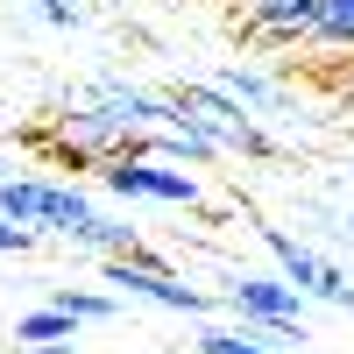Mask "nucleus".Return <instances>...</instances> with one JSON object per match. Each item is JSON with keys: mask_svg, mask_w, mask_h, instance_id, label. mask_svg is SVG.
Returning <instances> with one entry per match:
<instances>
[{"mask_svg": "<svg viewBox=\"0 0 354 354\" xmlns=\"http://www.w3.org/2000/svg\"><path fill=\"white\" fill-rule=\"evenodd\" d=\"M36 248V227H21V220H0V255H28Z\"/></svg>", "mask_w": 354, "mask_h": 354, "instance_id": "nucleus-13", "label": "nucleus"}, {"mask_svg": "<svg viewBox=\"0 0 354 354\" xmlns=\"http://www.w3.org/2000/svg\"><path fill=\"white\" fill-rule=\"evenodd\" d=\"M333 305H340V312H354V277H347V290H340V298H333Z\"/></svg>", "mask_w": 354, "mask_h": 354, "instance_id": "nucleus-15", "label": "nucleus"}, {"mask_svg": "<svg viewBox=\"0 0 354 354\" xmlns=\"http://www.w3.org/2000/svg\"><path fill=\"white\" fill-rule=\"evenodd\" d=\"M220 93L227 100H241L248 113H255V121H262V113H290V93H283V78H270V71H248V64H227L220 78Z\"/></svg>", "mask_w": 354, "mask_h": 354, "instance_id": "nucleus-8", "label": "nucleus"}, {"mask_svg": "<svg viewBox=\"0 0 354 354\" xmlns=\"http://www.w3.org/2000/svg\"><path fill=\"white\" fill-rule=\"evenodd\" d=\"M0 354H15V347H0Z\"/></svg>", "mask_w": 354, "mask_h": 354, "instance_id": "nucleus-17", "label": "nucleus"}, {"mask_svg": "<svg viewBox=\"0 0 354 354\" xmlns=\"http://www.w3.org/2000/svg\"><path fill=\"white\" fill-rule=\"evenodd\" d=\"M50 305H57V312H71L78 326H100V319H113V312H121V305L106 298V290H71V283H64V290H50Z\"/></svg>", "mask_w": 354, "mask_h": 354, "instance_id": "nucleus-11", "label": "nucleus"}, {"mask_svg": "<svg viewBox=\"0 0 354 354\" xmlns=\"http://www.w3.org/2000/svg\"><path fill=\"white\" fill-rule=\"evenodd\" d=\"M234 28H241L255 50H312L319 0H241V8H234Z\"/></svg>", "mask_w": 354, "mask_h": 354, "instance_id": "nucleus-5", "label": "nucleus"}, {"mask_svg": "<svg viewBox=\"0 0 354 354\" xmlns=\"http://www.w3.org/2000/svg\"><path fill=\"white\" fill-rule=\"evenodd\" d=\"M71 340H78V319H71V312H57V305L21 312V319H15V347H71Z\"/></svg>", "mask_w": 354, "mask_h": 354, "instance_id": "nucleus-10", "label": "nucleus"}, {"mask_svg": "<svg viewBox=\"0 0 354 354\" xmlns=\"http://www.w3.org/2000/svg\"><path fill=\"white\" fill-rule=\"evenodd\" d=\"M15 354H71V347H15Z\"/></svg>", "mask_w": 354, "mask_h": 354, "instance_id": "nucleus-16", "label": "nucleus"}, {"mask_svg": "<svg viewBox=\"0 0 354 354\" xmlns=\"http://www.w3.org/2000/svg\"><path fill=\"white\" fill-rule=\"evenodd\" d=\"M0 177H8V170H0Z\"/></svg>", "mask_w": 354, "mask_h": 354, "instance_id": "nucleus-18", "label": "nucleus"}, {"mask_svg": "<svg viewBox=\"0 0 354 354\" xmlns=\"http://www.w3.org/2000/svg\"><path fill=\"white\" fill-rule=\"evenodd\" d=\"M100 270H106V283L121 290V298H149V305H163V312H192V319H198L205 305H213L198 283H185V277H177L156 248H135V255H100Z\"/></svg>", "mask_w": 354, "mask_h": 354, "instance_id": "nucleus-2", "label": "nucleus"}, {"mask_svg": "<svg viewBox=\"0 0 354 354\" xmlns=\"http://www.w3.org/2000/svg\"><path fill=\"white\" fill-rule=\"evenodd\" d=\"M93 213V198L78 185H50V177H0V220H21V227H78Z\"/></svg>", "mask_w": 354, "mask_h": 354, "instance_id": "nucleus-4", "label": "nucleus"}, {"mask_svg": "<svg viewBox=\"0 0 354 354\" xmlns=\"http://www.w3.org/2000/svg\"><path fill=\"white\" fill-rule=\"evenodd\" d=\"M28 8H36L50 28H71V21H78V8H71V0H28Z\"/></svg>", "mask_w": 354, "mask_h": 354, "instance_id": "nucleus-14", "label": "nucleus"}, {"mask_svg": "<svg viewBox=\"0 0 354 354\" xmlns=\"http://www.w3.org/2000/svg\"><path fill=\"white\" fill-rule=\"evenodd\" d=\"M198 354H277V347L255 340L248 326H198Z\"/></svg>", "mask_w": 354, "mask_h": 354, "instance_id": "nucleus-12", "label": "nucleus"}, {"mask_svg": "<svg viewBox=\"0 0 354 354\" xmlns=\"http://www.w3.org/2000/svg\"><path fill=\"white\" fill-rule=\"evenodd\" d=\"M106 177V192H121V198H156V205H205V185L192 170H170L163 156H113L100 163Z\"/></svg>", "mask_w": 354, "mask_h": 354, "instance_id": "nucleus-6", "label": "nucleus"}, {"mask_svg": "<svg viewBox=\"0 0 354 354\" xmlns=\"http://www.w3.org/2000/svg\"><path fill=\"white\" fill-rule=\"evenodd\" d=\"M262 248L277 255V270H283V283H298L305 298H326V305H333L340 290H347V277L333 270V262H319V255H312L305 241H290L283 227H262Z\"/></svg>", "mask_w": 354, "mask_h": 354, "instance_id": "nucleus-7", "label": "nucleus"}, {"mask_svg": "<svg viewBox=\"0 0 354 354\" xmlns=\"http://www.w3.org/2000/svg\"><path fill=\"white\" fill-rule=\"evenodd\" d=\"M227 305L241 312V326L255 340H305V290L283 277H234Z\"/></svg>", "mask_w": 354, "mask_h": 354, "instance_id": "nucleus-3", "label": "nucleus"}, {"mask_svg": "<svg viewBox=\"0 0 354 354\" xmlns=\"http://www.w3.org/2000/svg\"><path fill=\"white\" fill-rule=\"evenodd\" d=\"M64 241L100 248V255H135V248H142V234H135V227H121V220H106V213H85L78 227H64Z\"/></svg>", "mask_w": 354, "mask_h": 354, "instance_id": "nucleus-9", "label": "nucleus"}, {"mask_svg": "<svg viewBox=\"0 0 354 354\" xmlns=\"http://www.w3.org/2000/svg\"><path fill=\"white\" fill-rule=\"evenodd\" d=\"M170 100H177V113H185V128H198L205 142H213V156H255V163L270 156V135H262V121H255L241 100H227L213 78H205V85L185 78Z\"/></svg>", "mask_w": 354, "mask_h": 354, "instance_id": "nucleus-1", "label": "nucleus"}]
</instances>
